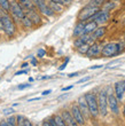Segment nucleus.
Masks as SVG:
<instances>
[{
  "label": "nucleus",
  "mask_w": 125,
  "mask_h": 126,
  "mask_svg": "<svg viewBox=\"0 0 125 126\" xmlns=\"http://www.w3.org/2000/svg\"><path fill=\"white\" fill-rule=\"evenodd\" d=\"M13 112H14V110L12 109V108H10V109L9 108H7V109L3 110V113H5V115H9V113H13Z\"/></svg>",
  "instance_id": "nucleus-34"
},
{
  "label": "nucleus",
  "mask_w": 125,
  "mask_h": 126,
  "mask_svg": "<svg viewBox=\"0 0 125 126\" xmlns=\"http://www.w3.org/2000/svg\"><path fill=\"white\" fill-rule=\"evenodd\" d=\"M110 18V12H107V10H103V9H100L98 13L94 15L92 20L95 21L98 24H105L107 23Z\"/></svg>",
  "instance_id": "nucleus-8"
},
{
  "label": "nucleus",
  "mask_w": 125,
  "mask_h": 126,
  "mask_svg": "<svg viewBox=\"0 0 125 126\" xmlns=\"http://www.w3.org/2000/svg\"><path fill=\"white\" fill-rule=\"evenodd\" d=\"M115 7H116V2H115V1H114V0H108V1H106V2L103 3V6H102L101 8L103 10L110 12V10H112Z\"/></svg>",
  "instance_id": "nucleus-20"
},
{
  "label": "nucleus",
  "mask_w": 125,
  "mask_h": 126,
  "mask_svg": "<svg viewBox=\"0 0 125 126\" xmlns=\"http://www.w3.org/2000/svg\"><path fill=\"white\" fill-rule=\"evenodd\" d=\"M50 7L52 8V10L54 13H61L63 10V5L61 3H57V2H48Z\"/></svg>",
  "instance_id": "nucleus-21"
},
{
  "label": "nucleus",
  "mask_w": 125,
  "mask_h": 126,
  "mask_svg": "<svg viewBox=\"0 0 125 126\" xmlns=\"http://www.w3.org/2000/svg\"><path fill=\"white\" fill-rule=\"evenodd\" d=\"M45 54H46V52H45V49H43V48L38 49V52H37L38 57H44V56H45Z\"/></svg>",
  "instance_id": "nucleus-30"
},
{
  "label": "nucleus",
  "mask_w": 125,
  "mask_h": 126,
  "mask_svg": "<svg viewBox=\"0 0 125 126\" xmlns=\"http://www.w3.org/2000/svg\"><path fill=\"white\" fill-rule=\"evenodd\" d=\"M75 76H78V72H75V73H70L69 77H75Z\"/></svg>",
  "instance_id": "nucleus-47"
},
{
  "label": "nucleus",
  "mask_w": 125,
  "mask_h": 126,
  "mask_svg": "<svg viewBox=\"0 0 125 126\" xmlns=\"http://www.w3.org/2000/svg\"><path fill=\"white\" fill-rule=\"evenodd\" d=\"M108 107L110 108L114 113H118L119 109H118V100L116 97L115 94L109 93L108 94Z\"/></svg>",
  "instance_id": "nucleus-13"
},
{
  "label": "nucleus",
  "mask_w": 125,
  "mask_h": 126,
  "mask_svg": "<svg viewBox=\"0 0 125 126\" xmlns=\"http://www.w3.org/2000/svg\"><path fill=\"white\" fill-rule=\"evenodd\" d=\"M53 118H54L57 126H68L66 124V122H64V119L62 118V116H55V117H53Z\"/></svg>",
  "instance_id": "nucleus-26"
},
{
  "label": "nucleus",
  "mask_w": 125,
  "mask_h": 126,
  "mask_svg": "<svg viewBox=\"0 0 125 126\" xmlns=\"http://www.w3.org/2000/svg\"><path fill=\"white\" fill-rule=\"evenodd\" d=\"M89 79H91V77H85V78H82V79H80V80H78V81H77V84L85 83V81H89Z\"/></svg>",
  "instance_id": "nucleus-32"
},
{
  "label": "nucleus",
  "mask_w": 125,
  "mask_h": 126,
  "mask_svg": "<svg viewBox=\"0 0 125 126\" xmlns=\"http://www.w3.org/2000/svg\"><path fill=\"white\" fill-rule=\"evenodd\" d=\"M106 1L105 0H91L89 3H87V6H92V7H96V8H101L103 6V3Z\"/></svg>",
  "instance_id": "nucleus-22"
},
{
  "label": "nucleus",
  "mask_w": 125,
  "mask_h": 126,
  "mask_svg": "<svg viewBox=\"0 0 125 126\" xmlns=\"http://www.w3.org/2000/svg\"><path fill=\"white\" fill-rule=\"evenodd\" d=\"M7 124L9 126H16V118H14V117H9L8 119H7Z\"/></svg>",
  "instance_id": "nucleus-29"
},
{
  "label": "nucleus",
  "mask_w": 125,
  "mask_h": 126,
  "mask_svg": "<svg viewBox=\"0 0 125 126\" xmlns=\"http://www.w3.org/2000/svg\"><path fill=\"white\" fill-rule=\"evenodd\" d=\"M36 10H37V8L26 10V15L29 16L30 20L32 21L33 25H39V24H41V17H40V15L38 14V12H36Z\"/></svg>",
  "instance_id": "nucleus-14"
},
{
  "label": "nucleus",
  "mask_w": 125,
  "mask_h": 126,
  "mask_svg": "<svg viewBox=\"0 0 125 126\" xmlns=\"http://www.w3.org/2000/svg\"><path fill=\"white\" fill-rule=\"evenodd\" d=\"M28 65H29L28 63H23V64H22V68H25V66H28Z\"/></svg>",
  "instance_id": "nucleus-49"
},
{
  "label": "nucleus",
  "mask_w": 125,
  "mask_h": 126,
  "mask_svg": "<svg viewBox=\"0 0 125 126\" xmlns=\"http://www.w3.org/2000/svg\"><path fill=\"white\" fill-rule=\"evenodd\" d=\"M124 43H125V34H124Z\"/></svg>",
  "instance_id": "nucleus-51"
},
{
  "label": "nucleus",
  "mask_w": 125,
  "mask_h": 126,
  "mask_svg": "<svg viewBox=\"0 0 125 126\" xmlns=\"http://www.w3.org/2000/svg\"><path fill=\"white\" fill-rule=\"evenodd\" d=\"M101 50H102L101 44H99V43H96L95 41L94 44H92V45L89 46V52H87V54H86V56L96 57V56H99V55H101Z\"/></svg>",
  "instance_id": "nucleus-10"
},
{
  "label": "nucleus",
  "mask_w": 125,
  "mask_h": 126,
  "mask_svg": "<svg viewBox=\"0 0 125 126\" xmlns=\"http://www.w3.org/2000/svg\"><path fill=\"white\" fill-rule=\"evenodd\" d=\"M16 124H17V126H24L25 125V118H24V116L18 115V116L16 117Z\"/></svg>",
  "instance_id": "nucleus-27"
},
{
  "label": "nucleus",
  "mask_w": 125,
  "mask_h": 126,
  "mask_svg": "<svg viewBox=\"0 0 125 126\" xmlns=\"http://www.w3.org/2000/svg\"><path fill=\"white\" fill-rule=\"evenodd\" d=\"M89 46H91V45H89V44H84V45H82L80 47L77 48V52H78L79 54H82V55H86L87 52H89Z\"/></svg>",
  "instance_id": "nucleus-24"
},
{
  "label": "nucleus",
  "mask_w": 125,
  "mask_h": 126,
  "mask_svg": "<svg viewBox=\"0 0 125 126\" xmlns=\"http://www.w3.org/2000/svg\"><path fill=\"white\" fill-rule=\"evenodd\" d=\"M78 107H79V109H80V111H82L83 116L85 117V118H87V117L91 115V113H89V104H87V101H86L85 95L80 96V97L78 99Z\"/></svg>",
  "instance_id": "nucleus-11"
},
{
  "label": "nucleus",
  "mask_w": 125,
  "mask_h": 126,
  "mask_svg": "<svg viewBox=\"0 0 125 126\" xmlns=\"http://www.w3.org/2000/svg\"><path fill=\"white\" fill-rule=\"evenodd\" d=\"M51 92H52V91H51V90L44 91V92H43V95H48V94H50V93H51Z\"/></svg>",
  "instance_id": "nucleus-42"
},
{
  "label": "nucleus",
  "mask_w": 125,
  "mask_h": 126,
  "mask_svg": "<svg viewBox=\"0 0 125 126\" xmlns=\"http://www.w3.org/2000/svg\"><path fill=\"white\" fill-rule=\"evenodd\" d=\"M105 1H108V0H105Z\"/></svg>",
  "instance_id": "nucleus-52"
},
{
  "label": "nucleus",
  "mask_w": 125,
  "mask_h": 126,
  "mask_svg": "<svg viewBox=\"0 0 125 126\" xmlns=\"http://www.w3.org/2000/svg\"><path fill=\"white\" fill-rule=\"evenodd\" d=\"M72 88V86H68V87H64V88H62V91L63 92H66V91H69V90H71Z\"/></svg>",
  "instance_id": "nucleus-43"
},
{
  "label": "nucleus",
  "mask_w": 125,
  "mask_h": 126,
  "mask_svg": "<svg viewBox=\"0 0 125 126\" xmlns=\"http://www.w3.org/2000/svg\"><path fill=\"white\" fill-rule=\"evenodd\" d=\"M41 126H51V124H50V122H47V120H46V122H44Z\"/></svg>",
  "instance_id": "nucleus-45"
},
{
  "label": "nucleus",
  "mask_w": 125,
  "mask_h": 126,
  "mask_svg": "<svg viewBox=\"0 0 125 126\" xmlns=\"http://www.w3.org/2000/svg\"><path fill=\"white\" fill-rule=\"evenodd\" d=\"M0 6L3 10L10 12V1L9 0H0Z\"/></svg>",
  "instance_id": "nucleus-25"
},
{
  "label": "nucleus",
  "mask_w": 125,
  "mask_h": 126,
  "mask_svg": "<svg viewBox=\"0 0 125 126\" xmlns=\"http://www.w3.org/2000/svg\"><path fill=\"white\" fill-rule=\"evenodd\" d=\"M28 72H29V70H21V71H17L15 75H16V76H18V75H22V73H28Z\"/></svg>",
  "instance_id": "nucleus-36"
},
{
  "label": "nucleus",
  "mask_w": 125,
  "mask_h": 126,
  "mask_svg": "<svg viewBox=\"0 0 125 126\" xmlns=\"http://www.w3.org/2000/svg\"><path fill=\"white\" fill-rule=\"evenodd\" d=\"M98 25L99 24L96 23L95 21L89 20V22L85 23V30H84V34H92L94 31L98 29Z\"/></svg>",
  "instance_id": "nucleus-16"
},
{
  "label": "nucleus",
  "mask_w": 125,
  "mask_h": 126,
  "mask_svg": "<svg viewBox=\"0 0 125 126\" xmlns=\"http://www.w3.org/2000/svg\"><path fill=\"white\" fill-rule=\"evenodd\" d=\"M68 96H69V94H64V95H62V96H60L59 99V101H61V100H63V99H66V97H68Z\"/></svg>",
  "instance_id": "nucleus-40"
},
{
  "label": "nucleus",
  "mask_w": 125,
  "mask_h": 126,
  "mask_svg": "<svg viewBox=\"0 0 125 126\" xmlns=\"http://www.w3.org/2000/svg\"><path fill=\"white\" fill-rule=\"evenodd\" d=\"M123 112H124V115H125V106H124V109H123Z\"/></svg>",
  "instance_id": "nucleus-50"
},
{
  "label": "nucleus",
  "mask_w": 125,
  "mask_h": 126,
  "mask_svg": "<svg viewBox=\"0 0 125 126\" xmlns=\"http://www.w3.org/2000/svg\"><path fill=\"white\" fill-rule=\"evenodd\" d=\"M68 61H69V59H67V60H66V62H64V63H63V64H62V65L60 66V70H63V69H64V68H66V66H67V63H68Z\"/></svg>",
  "instance_id": "nucleus-37"
},
{
  "label": "nucleus",
  "mask_w": 125,
  "mask_h": 126,
  "mask_svg": "<svg viewBox=\"0 0 125 126\" xmlns=\"http://www.w3.org/2000/svg\"><path fill=\"white\" fill-rule=\"evenodd\" d=\"M24 126H32V124H31V122H30L29 119H26L25 118V125Z\"/></svg>",
  "instance_id": "nucleus-41"
},
{
  "label": "nucleus",
  "mask_w": 125,
  "mask_h": 126,
  "mask_svg": "<svg viewBox=\"0 0 125 126\" xmlns=\"http://www.w3.org/2000/svg\"><path fill=\"white\" fill-rule=\"evenodd\" d=\"M21 22H22V24H23V27L24 28H26V29H30V28L33 25V23H32V21L29 18V16L28 15H25V16L21 20Z\"/></svg>",
  "instance_id": "nucleus-23"
},
{
  "label": "nucleus",
  "mask_w": 125,
  "mask_h": 126,
  "mask_svg": "<svg viewBox=\"0 0 125 126\" xmlns=\"http://www.w3.org/2000/svg\"><path fill=\"white\" fill-rule=\"evenodd\" d=\"M85 23L86 22H82V21H78V22H77V24L75 25V29H73V37L78 38V37H80V36L84 34Z\"/></svg>",
  "instance_id": "nucleus-17"
},
{
  "label": "nucleus",
  "mask_w": 125,
  "mask_h": 126,
  "mask_svg": "<svg viewBox=\"0 0 125 126\" xmlns=\"http://www.w3.org/2000/svg\"><path fill=\"white\" fill-rule=\"evenodd\" d=\"M118 43H108L102 46V50H101V55L103 57H112L118 55Z\"/></svg>",
  "instance_id": "nucleus-5"
},
{
  "label": "nucleus",
  "mask_w": 125,
  "mask_h": 126,
  "mask_svg": "<svg viewBox=\"0 0 125 126\" xmlns=\"http://www.w3.org/2000/svg\"><path fill=\"white\" fill-rule=\"evenodd\" d=\"M3 10V9H2ZM2 10L0 12L1 14V17H2V22H3V31L6 32V34L8 37H13L15 31H16V28H15V24H14V21L12 20V17L8 15V14L3 13Z\"/></svg>",
  "instance_id": "nucleus-1"
},
{
  "label": "nucleus",
  "mask_w": 125,
  "mask_h": 126,
  "mask_svg": "<svg viewBox=\"0 0 125 126\" xmlns=\"http://www.w3.org/2000/svg\"><path fill=\"white\" fill-rule=\"evenodd\" d=\"M98 104H99V112L101 116L107 115V109H108V93L107 91L102 90L98 94Z\"/></svg>",
  "instance_id": "nucleus-6"
},
{
  "label": "nucleus",
  "mask_w": 125,
  "mask_h": 126,
  "mask_svg": "<svg viewBox=\"0 0 125 126\" xmlns=\"http://www.w3.org/2000/svg\"><path fill=\"white\" fill-rule=\"evenodd\" d=\"M105 34H106V28L105 27H98V29L92 33V37L95 40H99V39H101V38H103Z\"/></svg>",
  "instance_id": "nucleus-18"
},
{
  "label": "nucleus",
  "mask_w": 125,
  "mask_h": 126,
  "mask_svg": "<svg viewBox=\"0 0 125 126\" xmlns=\"http://www.w3.org/2000/svg\"><path fill=\"white\" fill-rule=\"evenodd\" d=\"M21 3V6L23 7L24 9L26 10H30V9H35L36 7H35V5H33L32 0H18Z\"/></svg>",
  "instance_id": "nucleus-19"
},
{
  "label": "nucleus",
  "mask_w": 125,
  "mask_h": 126,
  "mask_svg": "<svg viewBox=\"0 0 125 126\" xmlns=\"http://www.w3.org/2000/svg\"><path fill=\"white\" fill-rule=\"evenodd\" d=\"M40 97H32V99H29V102H32V101H37V100H39Z\"/></svg>",
  "instance_id": "nucleus-46"
},
{
  "label": "nucleus",
  "mask_w": 125,
  "mask_h": 126,
  "mask_svg": "<svg viewBox=\"0 0 125 126\" xmlns=\"http://www.w3.org/2000/svg\"><path fill=\"white\" fill-rule=\"evenodd\" d=\"M70 112H71V115H72V117L75 118L76 122L79 124V126L85 124V117L83 116L82 111H80V109H79V107L77 106V104H73V106L71 107Z\"/></svg>",
  "instance_id": "nucleus-9"
},
{
  "label": "nucleus",
  "mask_w": 125,
  "mask_h": 126,
  "mask_svg": "<svg viewBox=\"0 0 125 126\" xmlns=\"http://www.w3.org/2000/svg\"><path fill=\"white\" fill-rule=\"evenodd\" d=\"M36 63H37L36 59H32V64H33V65H36Z\"/></svg>",
  "instance_id": "nucleus-48"
},
{
  "label": "nucleus",
  "mask_w": 125,
  "mask_h": 126,
  "mask_svg": "<svg viewBox=\"0 0 125 126\" xmlns=\"http://www.w3.org/2000/svg\"><path fill=\"white\" fill-rule=\"evenodd\" d=\"M28 87H31V84H23V85H18L17 88L18 90H24V88H28Z\"/></svg>",
  "instance_id": "nucleus-31"
},
{
  "label": "nucleus",
  "mask_w": 125,
  "mask_h": 126,
  "mask_svg": "<svg viewBox=\"0 0 125 126\" xmlns=\"http://www.w3.org/2000/svg\"><path fill=\"white\" fill-rule=\"evenodd\" d=\"M125 93V80H119L115 84V95L118 101H122Z\"/></svg>",
  "instance_id": "nucleus-12"
},
{
  "label": "nucleus",
  "mask_w": 125,
  "mask_h": 126,
  "mask_svg": "<svg viewBox=\"0 0 125 126\" xmlns=\"http://www.w3.org/2000/svg\"><path fill=\"white\" fill-rule=\"evenodd\" d=\"M99 68H102V65H95V66H91L89 69H91V70H94V69H99Z\"/></svg>",
  "instance_id": "nucleus-44"
},
{
  "label": "nucleus",
  "mask_w": 125,
  "mask_h": 126,
  "mask_svg": "<svg viewBox=\"0 0 125 126\" xmlns=\"http://www.w3.org/2000/svg\"><path fill=\"white\" fill-rule=\"evenodd\" d=\"M63 3V6H69V5H71V2H72V0H61Z\"/></svg>",
  "instance_id": "nucleus-33"
},
{
  "label": "nucleus",
  "mask_w": 125,
  "mask_h": 126,
  "mask_svg": "<svg viewBox=\"0 0 125 126\" xmlns=\"http://www.w3.org/2000/svg\"><path fill=\"white\" fill-rule=\"evenodd\" d=\"M10 12L13 14V16L17 20H22L26 14L24 13V8L21 6L20 2H17L16 0H12L10 1Z\"/></svg>",
  "instance_id": "nucleus-7"
},
{
  "label": "nucleus",
  "mask_w": 125,
  "mask_h": 126,
  "mask_svg": "<svg viewBox=\"0 0 125 126\" xmlns=\"http://www.w3.org/2000/svg\"><path fill=\"white\" fill-rule=\"evenodd\" d=\"M84 44H85V43L83 41L82 38H80V37H78V38H76L75 41H73V46H75V47H76V49H77L78 47H80L82 45H84Z\"/></svg>",
  "instance_id": "nucleus-28"
},
{
  "label": "nucleus",
  "mask_w": 125,
  "mask_h": 126,
  "mask_svg": "<svg viewBox=\"0 0 125 126\" xmlns=\"http://www.w3.org/2000/svg\"><path fill=\"white\" fill-rule=\"evenodd\" d=\"M46 1H47V2H57V3H61V5H63L61 0H46Z\"/></svg>",
  "instance_id": "nucleus-38"
},
{
  "label": "nucleus",
  "mask_w": 125,
  "mask_h": 126,
  "mask_svg": "<svg viewBox=\"0 0 125 126\" xmlns=\"http://www.w3.org/2000/svg\"><path fill=\"white\" fill-rule=\"evenodd\" d=\"M100 10V8H96V7H92V6H87L86 5L84 8H83L78 14V21H82V22H87V21L92 20L94 15H95Z\"/></svg>",
  "instance_id": "nucleus-3"
},
{
  "label": "nucleus",
  "mask_w": 125,
  "mask_h": 126,
  "mask_svg": "<svg viewBox=\"0 0 125 126\" xmlns=\"http://www.w3.org/2000/svg\"><path fill=\"white\" fill-rule=\"evenodd\" d=\"M0 29L3 30V22H2V17H1V14H0Z\"/></svg>",
  "instance_id": "nucleus-39"
},
{
  "label": "nucleus",
  "mask_w": 125,
  "mask_h": 126,
  "mask_svg": "<svg viewBox=\"0 0 125 126\" xmlns=\"http://www.w3.org/2000/svg\"><path fill=\"white\" fill-rule=\"evenodd\" d=\"M86 101L89 104V113L92 117H98L99 115V104H98V96L94 93H87L85 94Z\"/></svg>",
  "instance_id": "nucleus-2"
},
{
  "label": "nucleus",
  "mask_w": 125,
  "mask_h": 126,
  "mask_svg": "<svg viewBox=\"0 0 125 126\" xmlns=\"http://www.w3.org/2000/svg\"><path fill=\"white\" fill-rule=\"evenodd\" d=\"M32 2L40 14H43V15H45L47 17L55 15V13L52 10V8L50 7V5H48L46 0H32Z\"/></svg>",
  "instance_id": "nucleus-4"
},
{
  "label": "nucleus",
  "mask_w": 125,
  "mask_h": 126,
  "mask_svg": "<svg viewBox=\"0 0 125 126\" xmlns=\"http://www.w3.org/2000/svg\"><path fill=\"white\" fill-rule=\"evenodd\" d=\"M62 118L64 119V122H66V124L68 126H79V124L77 123L75 120V118L72 117V115H71V112L70 111H68V110H64V111H62Z\"/></svg>",
  "instance_id": "nucleus-15"
},
{
  "label": "nucleus",
  "mask_w": 125,
  "mask_h": 126,
  "mask_svg": "<svg viewBox=\"0 0 125 126\" xmlns=\"http://www.w3.org/2000/svg\"><path fill=\"white\" fill-rule=\"evenodd\" d=\"M48 122H50L51 126H57V125H56V123H55V120H54V118H50V119H48Z\"/></svg>",
  "instance_id": "nucleus-35"
}]
</instances>
